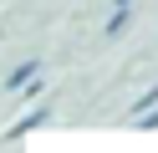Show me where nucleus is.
<instances>
[{"instance_id": "1", "label": "nucleus", "mask_w": 158, "mask_h": 153, "mask_svg": "<svg viewBox=\"0 0 158 153\" xmlns=\"http://www.w3.org/2000/svg\"><path fill=\"white\" fill-rule=\"evenodd\" d=\"M46 117H51V107H31V112H26L21 122H15V128H5V143H15V138H26V133H36V128H41Z\"/></svg>"}, {"instance_id": "2", "label": "nucleus", "mask_w": 158, "mask_h": 153, "mask_svg": "<svg viewBox=\"0 0 158 153\" xmlns=\"http://www.w3.org/2000/svg\"><path fill=\"white\" fill-rule=\"evenodd\" d=\"M36 71H41V61H21V66H15V71H10V77H5V87H10V92H21V87H26V82H31V77H36Z\"/></svg>"}, {"instance_id": "3", "label": "nucleus", "mask_w": 158, "mask_h": 153, "mask_svg": "<svg viewBox=\"0 0 158 153\" xmlns=\"http://www.w3.org/2000/svg\"><path fill=\"white\" fill-rule=\"evenodd\" d=\"M127 31V5H112V20H107V36H123Z\"/></svg>"}, {"instance_id": "4", "label": "nucleus", "mask_w": 158, "mask_h": 153, "mask_svg": "<svg viewBox=\"0 0 158 153\" xmlns=\"http://www.w3.org/2000/svg\"><path fill=\"white\" fill-rule=\"evenodd\" d=\"M143 128H158V112H148V117H143Z\"/></svg>"}, {"instance_id": "5", "label": "nucleus", "mask_w": 158, "mask_h": 153, "mask_svg": "<svg viewBox=\"0 0 158 153\" xmlns=\"http://www.w3.org/2000/svg\"><path fill=\"white\" fill-rule=\"evenodd\" d=\"M112 5H127V10H133V0H112Z\"/></svg>"}]
</instances>
